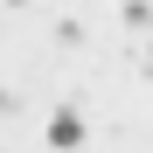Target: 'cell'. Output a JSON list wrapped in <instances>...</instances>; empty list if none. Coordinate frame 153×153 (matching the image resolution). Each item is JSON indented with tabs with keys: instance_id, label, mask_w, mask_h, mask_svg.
Here are the masks:
<instances>
[{
	"instance_id": "6da1fadb",
	"label": "cell",
	"mask_w": 153,
	"mask_h": 153,
	"mask_svg": "<svg viewBox=\"0 0 153 153\" xmlns=\"http://www.w3.org/2000/svg\"><path fill=\"white\" fill-rule=\"evenodd\" d=\"M49 146H56V153H76V146H84V118H76V111H56V118H49Z\"/></svg>"
},
{
	"instance_id": "7a4b0ae2",
	"label": "cell",
	"mask_w": 153,
	"mask_h": 153,
	"mask_svg": "<svg viewBox=\"0 0 153 153\" xmlns=\"http://www.w3.org/2000/svg\"><path fill=\"white\" fill-rule=\"evenodd\" d=\"M7 7H28V0H7Z\"/></svg>"
}]
</instances>
